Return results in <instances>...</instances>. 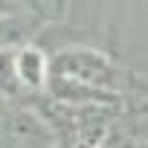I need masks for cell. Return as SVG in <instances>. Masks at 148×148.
I'll return each instance as SVG.
<instances>
[{"label":"cell","instance_id":"cell-3","mask_svg":"<svg viewBox=\"0 0 148 148\" xmlns=\"http://www.w3.org/2000/svg\"><path fill=\"white\" fill-rule=\"evenodd\" d=\"M41 18L32 9H18L12 15L0 18V49H18L23 44H32L29 38L35 35Z\"/></svg>","mask_w":148,"mask_h":148},{"label":"cell","instance_id":"cell-2","mask_svg":"<svg viewBox=\"0 0 148 148\" xmlns=\"http://www.w3.org/2000/svg\"><path fill=\"white\" fill-rule=\"evenodd\" d=\"M15 70L23 93H41L49 82V58L38 44H23L15 49Z\"/></svg>","mask_w":148,"mask_h":148},{"label":"cell","instance_id":"cell-4","mask_svg":"<svg viewBox=\"0 0 148 148\" xmlns=\"http://www.w3.org/2000/svg\"><path fill=\"white\" fill-rule=\"evenodd\" d=\"M0 96H9V99L23 96L15 70V49H0Z\"/></svg>","mask_w":148,"mask_h":148},{"label":"cell","instance_id":"cell-7","mask_svg":"<svg viewBox=\"0 0 148 148\" xmlns=\"http://www.w3.org/2000/svg\"><path fill=\"white\" fill-rule=\"evenodd\" d=\"M64 6H67V0H55V9L58 12H64Z\"/></svg>","mask_w":148,"mask_h":148},{"label":"cell","instance_id":"cell-5","mask_svg":"<svg viewBox=\"0 0 148 148\" xmlns=\"http://www.w3.org/2000/svg\"><path fill=\"white\" fill-rule=\"evenodd\" d=\"M99 148H131V136H125L119 128H113V131L99 142Z\"/></svg>","mask_w":148,"mask_h":148},{"label":"cell","instance_id":"cell-1","mask_svg":"<svg viewBox=\"0 0 148 148\" xmlns=\"http://www.w3.org/2000/svg\"><path fill=\"white\" fill-rule=\"evenodd\" d=\"M49 76H61V79H73L99 90H110L116 93L119 87H125V73L99 49L90 47H64L49 58Z\"/></svg>","mask_w":148,"mask_h":148},{"label":"cell","instance_id":"cell-6","mask_svg":"<svg viewBox=\"0 0 148 148\" xmlns=\"http://www.w3.org/2000/svg\"><path fill=\"white\" fill-rule=\"evenodd\" d=\"M18 9H26L21 0H0V18H3V15H12V12H18Z\"/></svg>","mask_w":148,"mask_h":148}]
</instances>
